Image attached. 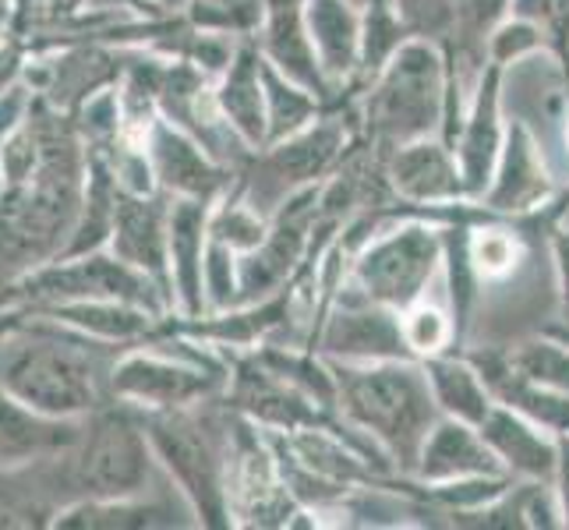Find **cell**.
Segmentation results:
<instances>
[{"label": "cell", "mask_w": 569, "mask_h": 530, "mask_svg": "<svg viewBox=\"0 0 569 530\" xmlns=\"http://www.w3.org/2000/svg\"><path fill=\"white\" fill-rule=\"evenodd\" d=\"M128 347L22 304V319L0 340V389L39 414L86 418L113 400L110 371Z\"/></svg>", "instance_id": "cell-1"}, {"label": "cell", "mask_w": 569, "mask_h": 530, "mask_svg": "<svg viewBox=\"0 0 569 530\" xmlns=\"http://www.w3.org/2000/svg\"><path fill=\"white\" fill-rule=\"evenodd\" d=\"M337 379V414L376 439L392 467L403 478L418 463L421 442L428 439L431 424L442 418V410L431 397V386L421 361H332Z\"/></svg>", "instance_id": "cell-2"}, {"label": "cell", "mask_w": 569, "mask_h": 530, "mask_svg": "<svg viewBox=\"0 0 569 530\" xmlns=\"http://www.w3.org/2000/svg\"><path fill=\"white\" fill-rule=\"evenodd\" d=\"M156 463L178 481L181 499L202 527H233L230 520V453L233 407H216V397L173 407L139 410Z\"/></svg>", "instance_id": "cell-3"}, {"label": "cell", "mask_w": 569, "mask_h": 530, "mask_svg": "<svg viewBox=\"0 0 569 530\" xmlns=\"http://www.w3.org/2000/svg\"><path fill=\"white\" fill-rule=\"evenodd\" d=\"M449 61L436 39L410 36L389 64L355 96L358 134L382 160L407 142L442 134Z\"/></svg>", "instance_id": "cell-4"}, {"label": "cell", "mask_w": 569, "mask_h": 530, "mask_svg": "<svg viewBox=\"0 0 569 530\" xmlns=\"http://www.w3.org/2000/svg\"><path fill=\"white\" fill-rule=\"evenodd\" d=\"M371 223H376V233L350 259L343 287L392 311L428 298L431 283L442 277L446 266L442 223L403 202L376 209Z\"/></svg>", "instance_id": "cell-5"}, {"label": "cell", "mask_w": 569, "mask_h": 530, "mask_svg": "<svg viewBox=\"0 0 569 530\" xmlns=\"http://www.w3.org/2000/svg\"><path fill=\"white\" fill-rule=\"evenodd\" d=\"M355 139H358V110L355 100H343L337 107H329L305 131L254 149L251 160L233 177L230 191H238L254 212L272 220V212L283 202H290L293 194L322 184L340 167Z\"/></svg>", "instance_id": "cell-6"}, {"label": "cell", "mask_w": 569, "mask_h": 530, "mask_svg": "<svg viewBox=\"0 0 569 530\" xmlns=\"http://www.w3.org/2000/svg\"><path fill=\"white\" fill-rule=\"evenodd\" d=\"M152 442L139 407L110 400L86 418V431L68 449V478L74 502L142 496L152 478ZM71 502V506H74Z\"/></svg>", "instance_id": "cell-7"}, {"label": "cell", "mask_w": 569, "mask_h": 530, "mask_svg": "<svg viewBox=\"0 0 569 530\" xmlns=\"http://www.w3.org/2000/svg\"><path fill=\"white\" fill-rule=\"evenodd\" d=\"M53 301H124L160 319H167V311L173 308V298L160 283L103 248L74 254V259H57L0 293V308Z\"/></svg>", "instance_id": "cell-8"}, {"label": "cell", "mask_w": 569, "mask_h": 530, "mask_svg": "<svg viewBox=\"0 0 569 530\" xmlns=\"http://www.w3.org/2000/svg\"><path fill=\"white\" fill-rule=\"evenodd\" d=\"M227 368H230L223 389L227 403L266 431H298L311 424H329L337 418V407L311 400L308 392L287 382L280 371H272L262 361V353L254 347L227 358Z\"/></svg>", "instance_id": "cell-9"}, {"label": "cell", "mask_w": 569, "mask_h": 530, "mask_svg": "<svg viewBox=\"0 0 569 530\" xmlns=\"http://www.w3.org/2000/svg\"><path fill=\"white\" fill-rule=\"evenodd\" d=\"M311 350L332 361H418L407 350L400 311L361 298L358 290L340 287L332 304L326 308L322 326L311 340Z\"/></svg>", "instance_id": "cell-10"}, {"label": "cell", "mask_w": 569, "mask_h": 530, "mask_svg": "<svg viewBox=\"0 0 569 530\" xmlns=\"http://www.w3.org/2000/svg\"><path fill=\"white\" fill-rule=\"evenodd\" d=\"M556 202L559 184L548 170L535 131L523 121H509L506 146L496 163L492 184L481 194V206L492 216H502V220H535L541 212H552Z\"/></svg>", "instance_id": "cell-11"}, {"label": "cell", "mask_w": 569, "mask_h": 530, "mask_svg": "<svg viewBox=\"0 0 569 530\" xmlns=\"http://www.w3.org/2000/svg\"><path fill=\"white\" fill-rule=\"evenodd\" d=\"M146 152L156 173V184L170 199H206L220 202L233 188V170L216 163L202 149L199 139L178 124H170L167 117H156L149 134H146Z\"/></svg>", "instance_id": "cell-12"}, {"label": "cell", "mask_w": 569, "mask_h": 530, "mask_svg": "<svg viewBox=\"0 0 569 530\" xmlns=\"http://www.w3.org/2000/svg\"><path fill=\"white\" fill-rule=\"evenodd\" d=\"M502 71L499 64H485L475 96H470L463 124L453 139V152L463 173V188L470 202H481V194L492 184L496 163L506 146V117H502Z\"/></svg>", "instance_id": "cell-13"}, {"label": "cell", "mask_w": 569, "mask_h": 530, "mask_svg": "<svg viewBox=\"0 0 569 530\" xmlns=\"http://www.w3.org/2000/svg\"><path fill=\"white\" fill-rule=\"evenodd\" d=\"M305 4L308 0H262V26L251 39L259 43L262 57L272 68L311 89L326 107L355 100V96H337V89L329 86V78L316 57V47H311Z\"/></svg>", "instance_id": "cell-14"}, {"label": "cell", "mask_w": 569, "mask_h": 530, "mask_svg": "<svg viewBox=\"0 0 569 530\" xmlns=\"http://www.w3.org/2000/svg\"><path fill=\"white\" fill-rule=\"evenodd\" d=\"M110 251L160 283L173 298L170 283V194H117Z\"/></svg>", "instance_id": "cell-15"}, {"label": "cell", "mask_w": 569, "mask_h": 530, "mask_svg": "<svg viewBox=\"0 0 569 530\" xmlns=\"http://www.w3.org/2000/svg\"><path fill=\"white\" fill-rule=\"evenodd\" d=\"M386 181H389L392 199L403 206H415V209L449 206V202L467 199L457 152L442 134L407 142L397 152H389L386 156Z\"/></svg>", "instance_id": "cell-16"}, {"label": "cell", "mask_w": 569, "mask_h": 530, "mask_svg": "<svg viewBox=\"0 0 569 530\" xmlns=\"http://www.w3.org/2000/svg\"><path fill=\"white\" fill-rule=\"evenodd\" d=\"M506 474L496 453L481 439V431L457 418H439L431 424L428 439L421 442L418 463L410 470V481L418 484H453L470 478H492Z\"/></svg>", "instance_id": "cell-17"}, {"label": "cell", "mask_w": 569, "mask_h": 530, "mask_svg": "<svg viewBox=\"0 0 569 530\" xmlns=\"http://www.w3.org/2000/svg\"><path fill=\"white\" fill-rule=\"evenodd\" d=\"M216 202L206 199H170V283L181 319H199L206 304V248L209 216Z\"/></svg>", "instance_id": "cell-18"}, {"label": "cell", "mask_w": 569, "mask_h": 530, "mask_svg": "<svg viewBox=\"0 0 569 530\" xmlns=\"http://www.w3.org/2000/svg\"><path fill=\"white\" fill-rule=\"evenodd\" d=\"M481 439L496 453L502 470L517 481H552L559 460V436L531 421L520 410L496 403L481 421Z\"/></svg>", "instance_id": "cell-19"}, {"label": "cell", "mask_w": 569, "mask_h": 530, "mask_svg": "<svg viewBox=\"0 0 569 530\" xmlns=\"http://www.w3.org/2000/svg\"><path fill=\"white\" fill-rule=\"evenodd\" d=\"M86 418L39 414L0 389V470H14L74 449L86 431Z\"/></svg>", "instance_id": "cell-20"}, {"label": "cell", "mask_w": 569, "mask_h": 530, "mask_svg": "<svg viewBox=\"0 0 569 530\" xmlns=\"http://www.w3.org/2000/svg\"><path fill=\"white\" fill-rule=\"evenodd\" d=\"M305 22L329 86L337 96H355L361 64V8L355 0H308Z\"/></svg>", "instance_id": "cell-21"}, {"label": "cell", "mask_w": 569, "mask_h": 530, "mask_svg": "<svg viewBox=\"0 0 569 530\" xmlns=\"http://www.w3.org/2000/svg\"><path fill=\"white\" fill-rule=\"evenodd\" d=\"M266 57L251 36L238 39L227 71L212 82L216 107L223 121L241 134L251 149L266 146V78H262Z\"/></svg>", "instance_id": "cell-22"}, {"label": "cell", "mask_w": 569, "mask_h": 530, "mask_svg": "<svg viewBox=\"0 0 569 530\" xmlns=\"http://www.w3.org/2000/svg\"><path fill=\"white\" fill-rule=\"evenodd\" d=\"M421 364H425V376L431 386V397H436L442 414L481 428V421L492 414L496 397H492V389H488L485 376L478 371V364L460 350L436 353V358H425Z\"/></svg>", "instance_id": "cell-23"}, {"label": "cell", "mask_w": 569, "mask_h": 530, "mask_svg": "<svg viewBox=\"0 0 569 530\" xmlns=\"http://www.w3.org/2000/svg\"><path fill=\"white\" fill-rule=\"evenodd\" d=\"M188 520H178L170 502L142 496L131 499H82L53 517V527H92V530H142V527H181Z\"/></svg>", "instance_id": "cell-24"}, {"label": "cell", "mask_w": 569, "mask_h": 530, "mask_svg": "<svg viewBox=\"0 0 569 530\" xmlns=\"http://www.w3.org/2000/svg\"><path fill=\"white\" fill-rule=\"evenodd\" d=\"M517 220H502V216H485V220L470 223L467 230V254L475 266L481 283H502L520 269L527 259L523 233L513 227Z\"/></svg>", "instance_id": "cell-25"}, {"label": "cell", "mask_w": 569, "mask_h": 530, "mask_svg": "<svg viewBox=\"0 0 569 530\" xmlns=\"http://www.w3.org/2000/svg\"><path fill=\"white\" fill-rule=\"evenodd\" d=\"M262 78H266V146L305 131L329 110L316 92L293 82V78L277 71L269 61L262 64Z\"/></svg>", "instance_id": "cell-26"}, {"label": "cell", "mask_w": 569, "mask_h": 530, "mask_svg": "<svg viewBox=\"0 0 569 530\" xmlns=\"http://www.w3.org/2000/svg\"><path fill=\"white\" fill-rule=\"evenodd\" d=\"M410 36L415 32L407 29L400 11L392 8V0H365L361 4V64H358L355 96L365 92V86L389 64V57L397 53Z\"/></svg>", "instance_id": "cell-27"}, {"label": "cell", "mask_w": 569, "mask_h": 530, "mask_svg": "<svg viewBox=\"0 0 569 530\" xmlns=\"http://www.w3.org/2000/svg\"><path fill=\"white\" fill-rule=\"evenodd\" d=\"M400 329H403L407 350L415 353L418 361L460 347V332H457L453 311H449L446 304H439V301H431V298H421L410 308H403L400 311Z\"/></svg>", "instance_id": "cell-28"}, {"label": "cell", "mask_w": 569, "mask_h": 530, "mask_svg": "<svg viewBox=\"0 0 569 530\" xmlns=\"http://www.w3.org/2000/svg\"><path fill=\"white\" fill-rule=\"evenodd\" d=\"M266 230H269V220L266 216L254 212L238 191H227L220 202L212 206V216H209V238L220 241L227 248H233L238 254L244 251H254L262 241H266Z\"/></svg>", "instance_id": "cell-29"}, {"label": "cell", "mask_w": 569, "mask_h": 530, "mask_svg": "<svg viewBox=\"0 0 569 530\" xmlns=\"http://www.w3.org/2000/svg\"><path fill=\"white\" fill-rule=\"evenodd\" d=\"M548 43V32L541 22L535 18H523V14H509L506 22L496 26V32L488 36V64H517L523 57L538 53Z\"/></svg>", "instance_id": "cell-30"}, {"label": "cell", "mask_w": 569, "mask_h": 530, "mask_svg": "<svg viewBox=\"0 0 569 530\" xmlns=\"http://www.w3.org/2000/svg\"><path fill=\"white\" fill-rule=\"evenodd\" d=\"M392 8L400 11L410 32L436 43H442L457 26V0H392Z\"/></svg>", "instance_id": "cell-31"}, {"label": "cell", "mask_w": 569, "mask_h": 530, "mask_svg": "<svg viewBox=\"0 0 569 530\" xmlns=\"http://www.w3.org/2000/svg\"><path fill=\"white\" fill-rule=\"evenodd\" d=\"M32 92L26 86L11 82L8 89H0V142L8 139L11 131H18L32 113Z\"/></svg>", "instance_id": "cell-32"}, {"label": "cell", "mask_w": 569, "mask_h": 530, "mask_svg": "<svg viewBox=\"0 0 569 530\" xmlns=\"http://www.w3.org/2000/svg\"><path fill=\"white\" fill-rule=\"evenodd\" d=\"M552 262H556V287H559V319L569 337V230L552 233Z\"/></svg>", "instance_id": "cell-33"}, {"label": "cell", "mask_w": 569, "mask_h": 530, "mask_svg": "<svg viewBox=\"0 0 569 530\" xmlns=\"http://www.w3.org/2000/svg\"><path fill=\"white\" fill-rule=\"evenodd\" d=\"M552 492L562 513V527H569V431H559V460L552 474Z\"/></svg>", "instance_id": "cell-34"}, {"label": "cell", "mask_w": 569, "mask_h": 530, "mask_svg": "<svg viewBox=\"0 0 569 530\" xmlns=\"http://www.w3.org/2000/svg\"><path fill=\"white\" fill-rule=\"evenodd\" d=\"M566 149H569V113H566Z\"/></svg>", "instance_id": "cell-35"}, {"label": "cell", "mask_w": 569, "mask_h": 530, "mask_svg": "<svg viewBox=\"0 0 569 530\" xmlns=\"http://www.w3.org/2000/svg\"><path fill=\"white\" fill-rule=\"evenodd\" d=\"M559 199H562V206H566V209H569V199H566V194H559Z\"/></svg>", "instance_id": "cell-36"}, {"label": "cell", "mask_w": 569, "mask_h": 530, "mask_svg": "<svg viewBox=\"0 0 569 530\" xmlns=\"http://www.w3.org/2000/svg\"><path fill=\"white\" fill-rule=\"evenodd\" d=\"M355 4H358V8H361V4H365V0H355Z\"/></svg>", "instance_id": "cell-37"}]
</instances>
